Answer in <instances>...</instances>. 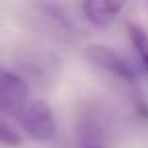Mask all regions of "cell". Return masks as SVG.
Here are the masks:
<instances>
[{"label":"cell","mask_w":148,"mask_h":148,"mask_svg":"<svg viewBox=\"0 0 148 148\" xmlns=\"http://www.w3.org/2000/svg\"><path fill=\"white\" fill-rule=\"evenodd\" d=\"M85 57H87V61H89L93 67L101 69V71L108 73L110 77H114V79L122 81L124 85H128V87L132 89V97H134V108H136V112H138L144 120H148V99H146V97L142 95V91L138 89V69H136L124 55H120V53L114 51L112 47L99 45V43L87 45V47H85Z\"/></svg>","instance_id":"1"},{"label":"cell","mask_w":148,"mask_h":148,"mask_svg":"<svg viewBox=\"0 0 148 148\" xmlns=\"http://www.w3.org/2000/svg\"><path fill=\"white\" fill-rule=\"evenodd\" d=\"M21 130L35 142H49L57 134V120L53 108L43 99H31L14 118Z\"/></svg>","instance_id":"2"},{"label":"cell","mask_w":148,"mask_h":148,"mask_svg":"<svg viewBox=\"0 0 148 148\" xmlns=\"http://www.w3.org/2000/svg\"><path fill=\"white\" fill-rule=\"evenodd\" d=\"M31 99V89L21 75L0 69V112L16 118Z\"/></svg>","instance_id":"3"},{"label":"cell","mask_w":148,"mask_h":148,"mask_svg":"<svg viewBox=\"0 0 148 148\" xmlns=\"http://www.w3.org/2000/svg\"><path fill=\"white\" fill-rule=\"evenodd\" d=\"M124 2H108V0H89V2L81 4L83 18L95 29H106L114 25L118 16L124 12Z\"/></svg>","instance_id":"4"},{"label":"cell","mask_w":148,"mask_h":148,"mask_svg":"<svg viewBox=\"0 0 148 148\" xmlns=\"http://www.w3.org/2000/svg\"><path fill=\"white\" fill-rule=\"evenodd\" d=\"M128 37L136 49V55L142 63V67L148 71V31L140 27L138 23H128Z\"/></svg>","instance_id":"5"},{"label":"cell","mask_w":148,"mask_h":148,"mask_svg":"<svg viewBox=\"0 0 148 148\" xmlns=\"http://www.w3.org/2000/svg\"><path fill=\"white\" fill-rule=\"evenodd\" d=\"M0 144L8 148H16L23 144V134L2 116H0Z\"/></svg>","instance_id":"6"},{"label":"cell","mask_w":148,"mask_h":148,"mask_svg":"<svg viewBox=\"0 0 148 148\" xmlns=\"http://www.w3.org/2000/svg\"><path fill=\"white\" fill-rule=\"evenodd\" d=\"M83 148H106L103 144H83Z\"/></svg>","instance_id":"7"}]
</instances>
